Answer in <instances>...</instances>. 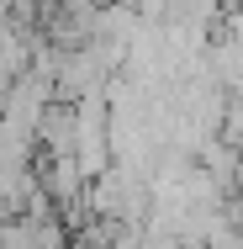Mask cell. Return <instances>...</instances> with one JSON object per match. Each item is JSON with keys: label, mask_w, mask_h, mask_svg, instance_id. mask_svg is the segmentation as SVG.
<instances>
[{"label": "cell", "mask_w": 243, "mask_h": 249, "mask_svg": "<svg viewBox=\"0 0 243 249\" xmlns=\"http://www.w3.org/2000/svg\"><path fill=\"white\" fill-rule=\"evenodd\" d=\"M227 5H233V11H243V0H227Z\"/></svg>", "instance_id": "1"}]
</instances>
